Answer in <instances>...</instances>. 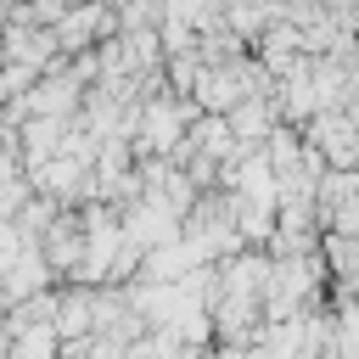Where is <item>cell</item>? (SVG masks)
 <instances>
[{
  "label": "cell",
  "instance_id": "obj_3",
  "mask_svg": "<svg viewBox=\"0 0 359 359\" xmlns=\"http://www.w3.org/2000/svg\"><path fill=\"white\" fill-rule=\"evenodd\" d=\"M320 258H325V286L331 292H359V236L320 230Z\"/></svg>",
  "mask_w": 359,
  "mask_h": 359
},
{
  "label": "cell",
  "instance_id": "obj_1",
  "mask_svg": "<svg viewBox=\"0 0 359 359\" xmlns=\"http://www.w3.org/2000/svg\"><path fill=\"white\" fill-rule=\"evenodd\" d=\"M314 219L320 230L359 236V168H325L314 180Z\"/></svg>",
  "mask_w": 359,
  "mask_h": 359
},
{
  "label": "cell",
  "instance_id": "obj_2",
  "mask_svg": "<svg viewBox=\"0 0 359 359\" xmlns=\"http://www.w3.org/2000/svg\"><path fill=\"white\" fill-rule=\"evenodd\" d=\"M297 129H303V140L325 157V168H359V123H348L337 107L309 112Z\"/></svg>",
  "mask_w": 359,
  "mask_h": 359
}]
</instances>
